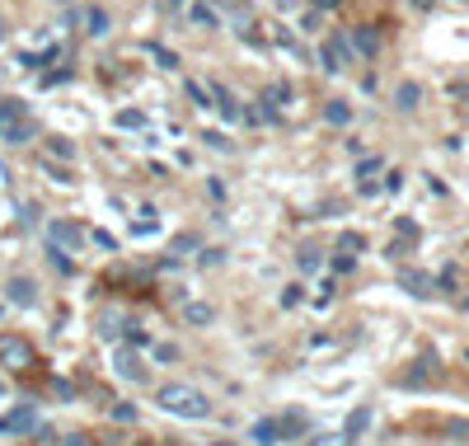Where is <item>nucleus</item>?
Masks as SVG:
<instances>
[{"instance_id": "15", "label": "nucleus", "mask_w": 469, "mask_h": 446, "mask_svg": "<svg viewBox=\"0 0 469 446\" xmlns=\"http://www.w3.org/2000/svg\"><path fill=\"white\" fill-rule=\"evenodd\" d=\"M324 118H328V123H333V127H347V123H352V108H347L343 99H328Z\"/></svg>"}, {"instance_id": "6", "label": "nucleus", "mask_w": 469, "mask_h": 446, "mask_svg": "<svg viewBox=\"0 0 469 446\" xmlns=\"http://www.w3.org/2000/svg\"><path fill=\"white\" fill-rule=\"evenodd\" d=\"M0 362H10V367H29L33 362V348L15 334H0Z\"/></svg>"}, {"instance_id": "9", "label": "nucleus", "mask_w": 469, "mask_h": 446, "mask_svg": "<svg viewBox=\"0 0 469 446\" xmlns=\"http://www.w3.org/2000/svg\"><path fill=\"white\" fill-rule=\"evenodd\" d=\"M5 292H10V301H15V306H33V301H38L33 277H10V287H5Z\"/></svg>"}, {"instance_id": "24", "label": "nucleus", "mask_w": 469, "mask_h": 446, "mask_svg": "<svg viewBox=\"0 0 469 446\" xmlns=\"http://www.w3.org/2000/svg\"><path fill=\"white\" fill-rule=\"evenodd\" d=\"M118 127H146V113H136V108H127V113H118Z\"/></svg>"}, {"instance_id": "12", "label": "nucleus", "mask_w": 469, "mask_h": 446, "mask_svg": "<svg viewBox=\"0 0 469 446\" xmlns=\"http://www.w3.org/2000/svg\"><path fill=\"white\" fill-rule=\"evenodd\" d=\"M211 94H216V108H220V118H225V123H239V104H234L230 94H225V85H211Z\"/></svg>"}, {"instance_id": "23", "label": "nucleus", "mask_w": 469, "mask_h": 446, "mask_svg": "<svg viewBox=\"0 0 469 446\" xmlns=\"http://www.w3.org/2000/svg\"><path fill=\"white\" fill-rule=\"evenodd\" d=\"M338 249H347V254H361V249H366V240H361L357 231H347L343 240H338Z\"/></svg>"}, {"instance_id": "32", "label": "nucleus", "mask_w": 469, "mask_h": 446, "mask_svg": "<svg viewBox=\"0 0 469 446\" xmlns=\"http://www.w3.org/2000/svg\"><path fill=\"white\" fill-rule=\"evenodd\" d=\"M281 306H300V287H286V292H281Z\"/></svg>"}, {"instance_id": "31", "label": "nucleus", "mask_w": 469, "mask_h": 446, "mask_svg": "<svg viewBox=\"0 0 469 446\" xmlns=\"http://www.w3.org/2000/svg\"><path fill=\"white\" fill-rule=\"evenodd\" d=\"M43 170H47V174H52V179H57V184H71V174H66V170H62V165H43Z\"/></svg>"}, {"instance_id": "29", "label": "nucleus", "mask_w": 469, "mask_h": 446, "mask_svg": "<svg viewBox=\"0 0 469 446\" xmlns=\"http://www.w3.org/2000/svg\"><path fill=\"white\" fill-rule=\"evenodd\" d=\"M399 235H404V240H418V226H413L408 216H399Z\"/></svg>"}, {"instance_id": "20", "label": "nucleus", "mask_w": 469, "mask_h": 446, "mask_svg": "<svg viewBox=\"0 0 469 446\" xmlns=\"http://www.w3.org/2000/svg\"><path fill=\"white\" fill-rule=\"evenodd\" d=\"M85 19H90V33H94V38H104V33H108V15H104V10H90Z\"/></svg>"}, {"instance_id": "40", "label": "nucleus", "mask_w": 469, "mask_h": 446, "mask_svg": "<svg viewBox=\"0 0 469 446\" xmlns=\"http://www.w3.org/2000/svg\"><path fill=\"white\" fill-rule=\"evenodd\" d=\"M216 446H230V442H216Z\"/></svg>"}, {"instance_id": "26", "label": "nucleus", "mask_w": 469, "mask_h": 446, "mask_svg": "<svg viewBox=\"0 0 469 446\" xmlns=\"http://www.w3.org/2000/svg\"><path fill=\"white\" fill-rule=\"evenodd\" d=\"M188 99H192V108H211V104H206V90H202V85H188Z\"/></svg>"}, {"instance_id": "33", "label": "nucleus", "mask_w": 469, "mask_h": 446, "mask_svg": "<svg viewBox=\"0 0 469 446\" xmlns=\"http://www.w3.org/2000/svg\"><path fill=\"white\" fill-rule=\"evenodd\" d=\"M202 141H206V146H216V151H225V146H230V141L220 137V132H206V137H202Z\"/></svg>"}, {"instance_id": "10", "label": "nucleus", "mask_w": 469, "mask_h": 446, "mask_svg": "<svg viewBox=\"0 0 469 446\" xmlns=\"http://www.w3.org/2000/svg\"><path fill=\"white\" fill-rule=\"evenodd\" d=\"M352 47H357L361 57H375V52H380V33H375L371 24H361V29H352Z\"/></svg>"}, {"instance_id": "35", "label": "nucleus", "mask_w": 469, "mask_h": 446, "mask_svg": "<svg viewBox=\"0 0 469 446\" xmlns=\"http://www.w3.org/2000/svg\"><path fill=\"white\" fill-rule=\"evenodd\" d=\"M333 5H343V0H314V10H333Z\"/></svg>"}, {"instance_id": "3", "label": "nucleus", "mask_w": 469, "mask_h": 446, "mask_svg": "<svg viewBox=\"0 0 469 446\" xmlns=\"http://www.w3.org/2000/svg\"><path fill=\"white\" fill-rule=\"evenodd\" d=\"M80 245H85V231H80V221H66V216H52V221H47V249L80 254Z\"/></svg>"}, {"instance_id": "16", "label": "nucleus", "mask_w": 469, "mask_h": 446, "mask_svg": "<svg viewBox=\"0 0 469 446\" xmlns=\"http://www.w3.org/2000/svg\"><path fill=\"white\" fill-rule=\"evenodd\" d=\"M47 155H52V160H71V155H76V146H71L66 137H47Z\"/></svg>"}, {"instance_id": "4", "label": "nucleus", "mask_w": 469, "mask_h": 446, "mask_svg": "<svg viewBox=\"0 0 469 446\" xmlns=\"http://www.w3.org/2000/svg\"><path fill=\"white\" fill-rule=\"evenodd\" d=\"M347 62H352V43H347L343 33H333V38H328V43L319 47V66H324L328 76H338V71H343Z\"/></svg>"}, {"instance_id": "38", "label": "nucleus", "mask_w": 469, "mask_h": 446, "mask_svg": "<svg viewBox=\"0 0 469 446\" xmlns=\"http://www.w3.org/2000/svg\"><path fill=\"white\" fill-rule=\"evenodd\" d=\"M0 38H5V19H0Z\"/></svg>"}, {"instance_id": "8", "label": "nucleus", "mask_w": 469, "mask_h": 446, "mask_svg": "<svg viewBox=\"0 0 469 446\" xmlns=\"http://www.w3.org/2000/svg\"><path fill=\"white\" fill-rule=\"evenodd\" d=\"M399 287H404L408 296H432V292H437V282H432L427 273H413V268H404V273H399Z\"/></svg>"}, {"instance_id": "25", "label": "nucleus", "mask_w": 469, "mask_h": 446, "mask_svg": "<svg viewBox=\"0 0 469 446\" xmlns=\"http://www.w3.org/2000/svg\"><path fill=\"white\" fill-rule=\"evenodd\" d=\"M150 52H155V62L164 66V71H174V66H178V57H174L169 47H150Z\"/></svg>"}, {"instance_id": "34", "label": "nucleus", "mask_w": 469, "mask_h": 446, "mask_svg": "<svg viewBox=\"0 0 469 446\" xmlns=\"http://www.w3.org/2000/svg\"><path fill=\"white\" fill-rule=\"evenodd\" d=\"M155 357H160V362H174V357H178V348H169V343H160V348H155Z\"/></svg>"}, {"instance_id": "1", "label": "nucleus", "mask_w": 469, "mask_h": 446, "mask_svg": "<svg viewBox=\"0 0 469 446\" xmlns=\"http://www.w3.org/2000/svg\"><path fill=\"white\" fill-rule=\"evenodd\" d=\"M155 404L164 409V414H174V418H206V414H211L206 395H202V390H192V385H160Z\"/></svg>"}, {"instance_id": "2", "label": "nucleus", "mask_w": 469, "mask_h": 446, "mask_svg": "<svg viewBox=\"0 0 469 446\" xmlns=\"http://www.w3.org/2000/svg\"><path fill=\"white\" fill-rule=\"evenodd\" d=\"M0 141L5 146H29L38 141V123H33L19 99H0Z\"/></svg>"}, {"instance_id": "21", "label": "nucleus", "mask_w": 469, "mask_h": 446, "mask_svg": "<svg viewBox=\"0 0 469 446\" xmlns=\"http://www.w3.org/2000/svg\"><path fill=\"white\" fill-rule=\"evenodd\" d=\"M47 259H52V268H57V273H76L71 254H62V249H47Z\"/></svg>"}, {"instance_id": "14", "label": "nucleus", "mask_w": 469, "mask_h": 446, "mask_svg": "<svg viewBox=\"0 0 469 446\" xmlns=\"http://www.w3.org/2000/svg\"><path fill=\"white\" fill-rule=\"evenodd\" d=\"M188 15H192V24H197V29H216V10H211V5H202V0H192V5H188Z\"/></svg>"}, {"instance_id": "39", "label": "nucleus", "mask_w": 469, "mask_h": 446, "mask_svg": "<svg viewBox=\"0 0 469 446\" xmlns=\"http://www.w3.org/2000/svg\"><path fill=\"white\" fill-rule=\"evenodd\" d=\"M465 310H469V296H465Z\"/></svg>"}, {"instance_id": "27", "label": "nucleus", "mask_w": 469, "mask_h": 446, "mask_svg": "<svg viewBox=\"0 0 469 446\" xmlns=\"http://www.w3.org/2000/svg\"><path fill=\"white\" fill-rule=\"evenodd\" d=\"M352 268H357L352 254H338V259H333V273H352Z\"/></svg>"}, {"instance_id": "17", "label": "nucleus", "mask_w": 469, "mask_h": 446, "mask_svg": "<svg viewBox=\"0 0 469 446\" xmlns=\"http://www.w3.org/2000/svg\"><path fill=\"white\" fill-rule=\"evenodd\" d=\"M160 226V216H155V207H141V216H136V226H132V231L136 235H150Z\"/></svg>"}, {"instance_id": "7", "label": "nucleus", "mask_w": 469, "mask_h": 446, "mask_svg": "<svg viewBox=\"0 0 469 446\" xmlns=\"http://www.w3.org/2000/svg\"><path fill=\"white\" fill-rule=\"evenodd\" d=\"M33 428H38V409L33 404H19V409H10L0 418V432H33Z\"/></svg>"}, {"instance_id": "28", "label": "nucleus", "mask_w": 469, "mask_h": 446, "mask_svg": "<svg viewBox=\"0 0 469 446\" xmlns=\"http://www.w3.org/2000/svg\"><path fill=\"white\" fill-rule=\"evenodd\" d=\"M62 80H71V66H62V71H47L43 85H62Z\"/></svg>"}, {"instance_id": "18", "label": "nucleus", "mask_w": 469, "mask_h": 446, "mask_svg": "<svg viewBox=\"0 0 469 446\" xmlns=\"http://www.w3.org/2000/svg\"><path fill=\"white\" fill-rule=\"evenodd\" d=\"M183 315H188V324H211V315H216V310H211V306H202V301H197V306H188Z\"/></svg>"}, {"instance_id": "19", "label": "nucleus", "mask_w": 469, "mask_h": 446, "mask_svg": "<svg viewBox=\"0 0 469 446\" xmlns=\"http://www.w3.org/2000/svg\"><path fill=\"white\" fill-rule=\"evenodd\" d=\"M296 268H300V273H314V268H319V249H300Z\"/></svg>"}, {"instance_id": "22", "label": "nucleus", "mask_w": 469, "mask_h": 446, "mask_svg": "<svg viewBox=\"0 0 469 446\" xmlns=\"http://www.w3.org/2000/svg\"><path fill=\"white\" fill-rule=\"evenodd\" d=\"M366 423H371V409H357V414L347 418V437H357V432L366 428Z\"/></svg>"}, {"instance_id": "5", "label": "nucleus", "mask_w": 469, "mask_h": 446, "mask_svg": "<svg viewBox=\"0 0 469 446\" xmlns=\"http://www.w3.org/2000/svg\"><path fill=\"white\" fill-rule=\"evenodd\" d=\"M113 371H118L122 381H136V385L146 381V367H141V357L132 353L127 343H122V348H118V353H113Z\"/></svg>"}, {"instance_id": "30", "label": "nucleus", "mask_w": 469, "mask_h": 446, "mask_svg": "<svg viewBox=\"0 0 469 446\" xmlns=\"http://www.w3.org/2000/svg\"><path fill=\"white\" fill-rule=\"evenodd\" d=\"M113 418H118V423H132V418H136V409H132V404H118V409H113Z\"/></svg>"}, {"instance_id": "11", "label": "nucleus", "mask_w": 469, "mask_h": 446, "mask_svg": "<svg viewBox=\"0 0 469 446\" xmlns=\"http://www.w3.org/2000/svg\"><path fill=\"white\" fill-rule=\"evenodd\" d=\"M394 104L404 108V113H413V108L422 104V85H418V80H404V85L394 90Z\"/></svg>"}, {"instance_id": "37", "label": "nucleus", "mask_w": 469, "mask_h": 446, "mask_svg": "<svg viewBox=\"0 0 469 446\" xmlns=\"http://www.w3.org/2000/svg\"><path fill=\"white\" fill-rule=\"evenodd\" d=\"M164 5H183V0H164Z\"/></svg>"}, {"instance_id": "13", "label": "nucleus", "mask_w": 469, "mask_h": 446, "mask_svg": "<svg viewBox=\"0 0 469 446\" xmlns=\"http://www.w3.org/2000/svg\"><path fill=\"white\" fill-rule=\"evenodd\" d=\"M277 437H281V428L272 418H258V423H253V442L258 446H277Z\"/></svg>"}, {"instance_id": "36", "label": "nucleus", "mask_w": 469, "mask_h": 446, "mask_svg": "<svg viewBox=\"0 0 469 446\" xmlns=\"http://www.w3.org/2000/svg\"><path fill=\"white\" fill-rule=\"evenodd\" d=\"M66 446H90V442H85V437H66Z\"/></svg>"}]
</instances>
